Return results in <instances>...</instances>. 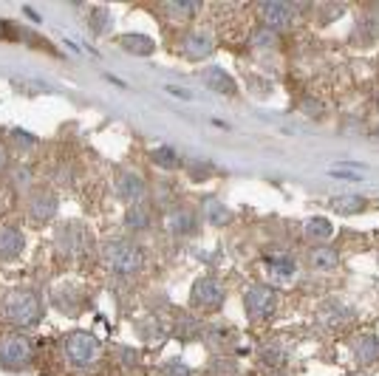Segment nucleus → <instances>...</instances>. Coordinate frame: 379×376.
<instances>
[{
	"instance_id": "nucleus-17",
	"label": "nucleus",
	"mask_w": 379,
	"mask_h": 376,
	"mask_svg": "<svg viewBox=\"0 0 379 376\" xmlns=\"http://www.w3.org/2000/svg\"><path fill=\"white\" fill-rule=\"evenodd\" d=\"M204 218L210 224H215V226H227L232 221V210L218 198H206L204 201Z\"/></svg>"
},
{
	"instance_id": "nucleus-10",
	"label": "nucleus",
	"mask_w": 379,
	"mask_h": 376,
	"mask_svg": "<svg viewBox=\"0 0 379 376\" xmlns=\"http://www.w3.org/2000/svg\"><path fill=\"white\" fill-rule=\"evenodd\" d=\"M114 187H116V195H119L122 201H127V207H130V204H145V195H148L145 179H139L136 173H130V170H125V173L116 176Z\"/></svg>"
},
{
	"instance_id": "nucleus-9",
	"label": "nucleus",
	"mask_w": 379,
	"mask_h": 376,
	"mask_svg": "<svg viewBox=\"0 0 379 376\" xmlns=\"http://www.w3.org/2000/svg\"><path fill=\"white\" fill-rule=\"evenodd\" d=\"M26 249V235L20 226L15 224H3L0 226V263H12L23 255Z\"/></svg>"
},
{
	"instance_id": "nucleus-15",
	"label": "nucleus",
	"mask_w": 379,
	"mask_h": 376,
	"mask_svg": "<svg viewBox=\"0 0 379 376\" xmlns=\"http://www.w3.org/2000/svg\"><path fill=\"white\" fill-rule=\"evenodd\" d=\"M164 226L173 232V235H190V232L195 229V215H193L190 210L179 207V210H173V213H167Z\"/></svg>"
},
{
	"instance_id": "nucleus-4",
	"label": "nucleus",
	"mask_w": 379,
	"mask_h": 376,
	"mask_svg": "<svg viewBox=\"0 0 379 376\" xmlns=\"http://www.w3.org/2000/svg\"><path fill=\"white\" fill-rule=\"evenodd\" d=\"M62 351H65V359L71 362L74 368H91L99 362V354H102V343L88 334V331H71L65 337L62 343Z\"/></svg>"
},
{
	"instance_id": "nucleus-22",
	"label": "nucleus",
	"mask_w": 379,
	"mask_h": 376,
	"mask_svg": "<svg viewBox=\"0 0 379 376\" xmlns=\"http://www.w3.org/2000/svg\"><path fill=\"white\" fill-rule=\"evenodd\" d=\"M9 184L15 190H31V179H34V170L28 164H12L9 167Z\"/></svg>"
},
{
	"instance_id": "nucleus-5",
	"label": "nucleus",
	"mask_w": 379,
	"mask_h": 376,
	"mask_svg": "<svg viewBox=\"0 0 379 376\" xmlns=\"http://www.w3.org/2000/svg\"><path fill=\"white\" fill-rule=\"evenodd\" d=\"M34 357V343L31 337L23 331H12L0 337V365L9 368V370H20L31 362Z\"/></svg>"
},
{
	"instance_id": "nucleus-3",
	"label": "nucleus",
	"mask_w": 379,
	"mask_h": 376,
	"mask_svg": "<svg viewBox=\"0 0 379 376\" xmlns=\"http://www.w3.org/2000/svg\"><path fill=\"white\" fill-rule=\"evenodd\" d=\"M94 247V235L82 221H65L54 229V249L62 258H82Z\"/></svg>"
},
{
	"instance_id": "nucleus-34",
	"label": "nucleus",
	"mask_w": 379,
	"mask_h": 376,
	"mask_svg": "<svg viewBox=\"0 0 379 376\" xmlns=\"http://www.w3.org/2000/svg\"><path fill=\"white\" fill-rule=\"evenodd\" d=\"M376 136H379V127H376Z\"/></svg>"
},
{
	"instance_id": "nucleus-7",
	"label": "nucleus",
	"mask_w": 379,
	"mask_h": 376,
	"mask_svg": "<svg viewBox=\"0 0 379 376\" xmlns=\"http://www.w3.org/2000/svg\"><path fill=\"white\" fill-rule=\"evenodd\" d=\"M244 309L252 320H266L274 314L278 309V294H274L272 286H263V283H252L247 292H244Z\"/></svg>"
},
{
	"instance_id": "nucleus-23",
	"label": "nucleus",
	"mask_w": 379,
	"mask_h": 376,
	"mask_svg": "<svg viewBox=\"0 0 379 376\" xmlns=\"http://www.w3.org/2000/svg\"><path fill=\"white\" fill-rule=\"evenodd\" d=\"M312 266L317 269V271H328V269H337V263H340V255L331 249V247H317L315 252H312Z\"/></svg>"
},
{
	"instance_id": "nucleus-33",
	"label": "nucleus",
	"mask_w": 379,
	"mask_h": 376,
	"mask_svg": "<svg viewBox=\"0 0 379 376\" xmlns=\"http://www.w3.org/2000/svg\"><path fill=\"white\" fill-rule=\"evenodd\" d=\"M167 93H176V96H182V99H193V93H184V91H179V88H173V85H167Z\"/></svg>"
},
{
	"instance_id": "nucleus-26",
	"label": "nucleus",
	"mask_w": 379,
	"mask_h": 376,
	"mask_svg": "<svg viewBox=\"0 0 379 376\" xmlns=\"http://www.w3.org/2000/svg\"><path fill=\"white\" fill-rule=\"evenodd\" d=\"M334 226L328 218H312L306 224V238H312V241H326V238H331Z\"/></svg>"
},
{
	"instance_id": "nucleus-27",
	"label": "nucleus",
	"mask_w": 379,
	"mask_h": 376,
	"mask_svg": "<svg viewBox=\"0 0 379 376\" xmlns=\"http://www.w3.org/2000/svg\"><path fill=\"white\" fill-rule=\"evenodd\" d=\"M88 26H91V31L96 34V37H99V34H105V31L111 28V12H108L105 6H94Z\"/></svg>"
},
{
	"instance_id": "nucleus-32",
	"label": "nucleus",
	"mask_w": 379,
	"mask_h": 376,
	"mask_svg": "<svg viewBox=\"0 0 379 376\" xmlns=\"http://www.w3.org/2000/svg\"><path fill=\"white\" fill-rule=\"evenodd\" d=\"M9 164V147L3 145V142H0V170H3Z\"/></svg>"
},
{
	"instance_id": "nucleus-14",
	"label": "nucleus",
	"mask_w": 379,
	"mask_h": 376,
	"mask_svg": "<svg viewBox=\"0 0 379 376\" xmlns=\"http://www.w3.org/2000/svg\"><path fill=\"white\" fill-rule=\"evenodd\" d=\"M119 46H122L127 54H136V57H150V54L156 51V43L148 37V34H122Z\"/></svg>"
},
{
	"instance_id": "nucleus-24",
	"label": "nucleus",
	"mask_w": 379,
	"mask_h": 376,
	"mask_svg": "<svg viewBox=\"0 0 379 376\" xmlns=\"http://www.w3.org/2000/svg\"><path fill=\"white\" fill-rule=\"evenodd\" d=\"M164 12L173 17V23H184V20H190L198 12V3H190V0H184V3H179V0H170V3H164Z\"/></svg>"
},
{
	"instance_id": "nucleus-20",
	"label": "nucleus",
	"mask_w": 379,
	"mask_h": 376,
	"mask_svg": "<svg viewBox=\"0 0 379 376\" xmlns=\"http://www.w3.org/2000/svg\"><path fill=\"white\" fill-rule=\"evenodd\" d=\"M37 142H40L37 136L28 133V130H23V127L9 130V145H12L15 153H31V147H37Z\"/></svg>"
},
{
	"instance_id": "nucleus-29",
	"label": "nucleus",
	"mask_w": 379,
	"mask_h": 376,
	"mask_svg": "<svg viewBox=\"0 0 379 376\" xmlns=\"http://www.w3.org/2000/svg\"><path fill=\"white\" fill-rule=\"evenodd\" d=\"M161 373H164V376H193V373H190V368H187V365H184L182 359H173V362H167V365L161 368Z\"/></svg>"
},
{
	"instance_id": "nucleus-2",
	"label": "nucleus",
	"mask_w": 379,
	"mask_h": 376,
	"mask_svg": "<svg viewBox=\"0 0 379 376\" xmlns=\"http://www.w3.org/2000/svg\"><path fill=\"white\" fill-rule=\"evenodd\" d=\"M145 249L130 241H111L102 247V263H105L114 275H136L145 269Z\"/></svg>"
},
{
	"instance_id": "nucleus-13",
	"label": "nucleus",
	"mask_w": 379,
	"mask_h": 376,
	"mask_svg": "<svg viewBox=\"0 0 379 376\" xmlns=\"http://www.w3.org/2000/svg\"><path fill=\"white\" fill-rule=\"evenodd\" d=\"M201 80H204L206 85H210L213 91L224 93V96H232V93H235V80L224 71V68H218V65L204 68V71H201Z\"/></svg>"
},
{
	"instance_id": "nucleus-31",
	"label": "nucleus",
	"mask_w": 379,
	"mask_h": 376,
	"mask_svg": "<svg viewBox=\"0 0 379 376\" xmlns=\"http://www.w3.org/2000/svg\"><path fill=\"white\" fill-rule=\"evenodd\" d=\"M12 37H17V28L9 26V20L0 17V40H12Z\"/></svg>"
},
{
	"instance_id": "nucleus-12",
	"label": "nucleus",
	"mask_w": 379,
	"mask_h": 376,
	"mask_svg": "<svg viewBox=\"0 0 379 376\" xmlns=\"http://www.w3.org/2000/svg\"><path fill=\"white\" fill-rule=\"evenodd\" d=\"M261 17L269 31L278 34L281 28H286L292 23V6L289 3H261Z\"/></svg>"
},
{
	"instance_id": "nucleus-19",
	"label": "nucleus",
	"mask_w": 379,
	"mask_h": 376,
	"mask_svg": "<svg viewBox=\"0 0 379 376\" xmlns=\"http://www.w3.org/2000/svg\"><path fill=\"white\" fill-rule=\"evenodd\" d=\"M263 263H266V269L272 271V275H278V278H292L294 269H297V263L289 255H266Z\"/></svg>"
},
{
	"instance_id": "nucleus-6",
	"label": "nucleus",
	"mask_w": 379,
	"mask_h": 376,
	"mask_svg": "<svg viewBox=\"0 0 379 376\" xmlns=\"http://www.w3.org/2000/svg\"><path fill=\"white\" fill-rule=\"evenodd\" d=\"M57 210H60V198H57L54 190H49V187H34V190L26 193V213H28V218L37 224V226L54 221Z\"/></svg>"
},
{
	"instance_id": "nucleus-1",
	"label": "nucleus",
	"mask_w": 379,
	"mask_h": 376,
	"mask_svg": "<svg viewBox=\"0 0 379 376\" xmlns=\"http://www.w3.org/2000/svg\"><path fill=\"white\" fill-rule=\"evenodd\" d=\"M0 314L17 328H34L43 320V300L34 289H12L0 303Z\"/></svg>"
},
{
	"instance_id": "nucleus-16",
	"label": "nucleus",
	"mask_w": 379,
	"mask_h": 376,
	"mask_svg": "<svg viewBox=\"0 0 379 376\" xmlns=\"http://www.w3.org/2000/svg\"><path fill=\"white\" fill-rule=\"evenodd\" d=\"M125 226L133 229V232H142V229H150V210H148V204H130V207L125 210Z\"/></svg>"
},
{
	"instance_id": "nucleus-25",
	"label": "nucleus",
	"mask_w": 379,
	"mask_h": 376,
	"mask_svg": "<svg viewBox=\"0 0 379 376\" xmlns=\"http://www.w3.org/2000/svg\"><path fill=\"white\" fill-rule=\"evenodd\" d=\"M150 159H153V164H159V167H164V170L182 167V156H179L173 147H156V150L150 153Z\"/></svg>"
},
{
	"instance_id": "nucleus-21",
	"label": "nucleus",
	"mask_w": 379,
	"mask_h": 376,
	"mask_svg": "<svg viewBox=\"0 0 379 376\" xmlns=\"http://www.w3.org/2000/svg\"><path fill=\"white\" fill-rule=\"evenodd\" d=\"M331 207H334L340 215H357V213L365 210V198H360V195H337V198L331 201Z\"/></svg>"
},
{
	"instance_id": "nucleus-28",
	"label": "nucleus",
	"mask_w": 379,
	"mask_h": 376,
	"mask_svg": "<svg viewBox=\"0 0 379 376\" xmlns=\"http://www.w3.org/2000/svg\"><path fill=\"white\" fill-rule=\"evenodd\" d=\"M274 40H278V34L269 31V28H261V31H255L252 46H255V48H272V46H274Z\"/></svg>"
},
{
	"instance_id": "nucleus-30",
	"label": "nucleus",
	"mask_w": 379,
	"mask_h": 376,
	"mask_svg": "<svg viewBox=\"0 0 379 376\" xmlns=\"http://www.w3.org/2000/svg\"><path fill=\"white\" fill-rule=\"evenodd\" d=\"M331 179H340V181H360L362 176H360V173H354V170H334Z\"/></svg>"
},
{
	"instance_id": "nucleus-8",
	"label": "nucleus",
	"mask_w": 379,
	"mask_h": 376,
	"mask_svg": "<svg viewBox=\"0 0 379 376\" xmlns=\"http://www.w3.org/2000/svg\"><path fill=\"white\" fill-rule=\"evenodd\" d=\"M193 303L201 305V309H221V303H224V286L215 280V278H198L193 283V292H190Z\"/></svg>"
},
{
	"instance_id": "nucleus-18",
	"label": "nucleus",
	"mask_w": 379,
	"mask_h": 376,
	"mask_svg": "<svg viewBox=\"0 0 379 376\" xmlns=\"http://www.w3.org/2000/svg\"><path fill=\"white\" fill-rule=\"evenodd\" d=\"M354 351L362 362H376L379 359V339L373 334H362L354 339Z\"/></svg>"
},
{
	"instance_id": "nucleus-11",
	"label": "nucleus",
	"mask_w": 379,
	"mask_h": 376,
	"mask_svg": "<svg viewBox=\"0 0 379 376\" xmlns=\"http://www.w3.org/2000/svg\"><path fill=\"white\" fill-rule=\"evenodd\" d=\"M215 48V40L210 31H190L184 37V57L190 60H206Z\"/></svg>"
}]
</instances>
